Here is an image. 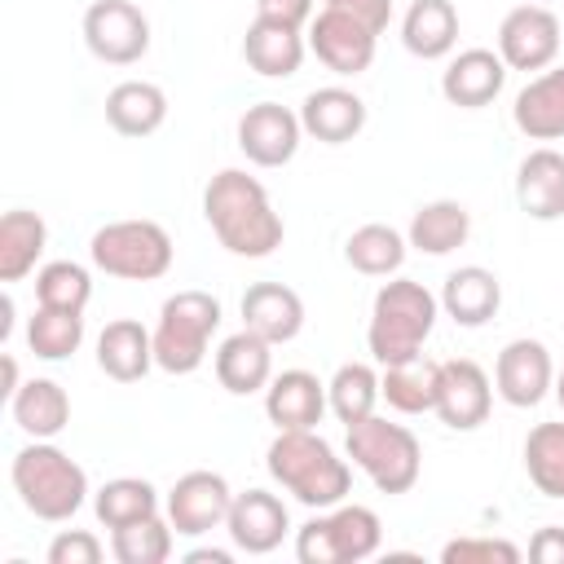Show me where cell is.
<instances>
[{
    "label": "cell",
    "instance_id": "cell-1",
    "mask_svg": "<svg viewBox=\"0 0 564 564\" xmlns=\"http://www.w3.org/2000/svg\"><path fill=\"white\" fill-rule=\"evenodd\" d=\"M203 216L229 256L264 260L282 247L286 225L269 203V189L242 167H225L203 189Z\"/></svg>",
    "mask_w": 564,
    "mask_h": 564
},
{
    "label": "cell",
    "instance_id": "cell-2",
    "mask_svg": "<svg viewBox=\"0 0 564 564\" xmlns=\"http://www.w3.org/2000/svg\"><path fill=\"white\" fill-rule=\"evenodd\" d=\"M264 467H269V476L295 502H304L313 511H326V507L344 502L348 489H352V467L313 427H286V432H278L269 441V449H264Z\"/></svg>",
    "mask_w": 564,
    "mask_h": 564
},
{
    "label": "cell",
    "instance_id": "cell-3",
    "mask_svg": "<svg viewBox=\"0 0 564 564\" xmlns=\"http://www.w3.org/2000/svg\"><path fill=\"white\" fill-rule=\"evenodd\" d=\"M436 313H441V300L414 282V278H388L379 291H375V304H370V326H366V348L375 357V366H397V361H410L423 352L432 326H436Z\"/></svg>",
    "mask_w": 564,
    "mask_h": 564
},
{
    "label": "cell",
    "instance_id": "cell-4",
    "mask_svg": "<svg viewBox=\"0 0 564 564\" xmlns=\"http://www.w3.org/2000/svg\"><path fill=\"white\" fill-rule=\"evenodd\" d=\"M9 480H13V494L22 498V507L48 524L70 520L88 498V471L66 449H57L53 441L22 445L13 454Z\"/></svg>",
    "mask_w": 564,
    "mask_h": 564
},
{
    "label": "cell",
    "instance_id": "cell-5",
    "mask_svg": "<svg viewBox=\"0 0 564 564\" xmlns=\"http://www.w3.org/2000/svg\"><path fill=\"white\" fill-rule=\"evenodd\" d=\"M216 330H220V300L212 291L189 286L167 295L154 322V366L167 375H194L207 361Z\"/></svg>",
    "mask_w": 564,
    "mask_h": 564
},
{
    "label": "cell",
    "instance_id": "cell-6",
    "mask_svg": "<svg viewBox=\"0 0 564 564\" xmlns=\"http://www.w3.org/2000/svg\"><path fill=\"white\" fill-rule=\"evenodd\" d=\"M348 458L370 476L379 494H410L423 471V445L405 423H388L379 414L348 427Z\"/></svg>",
    "mask_w": 564,
    "mask_h": 564
},
{
    "label": "cell",
    "instance_id": "cell-7",
    "mask_svg": "<svg viewBox=\"0 0 564 564\" xmlns=\"http://www.w3.org/2000/svg\"><path fill=\"white\" fill-rule=\"evenodd\" d=\"M379 542H383V524L361 502H335L295 529L300 564H357L370 560Z\"/></svg>",
    "mask_w": 564,
    "mask_h": 564
},
{
    "label": "cell",
    "instance_id": "cell-8",
    "mask_svg": "<svg viewBox=\"0 0 564 564\" xmlns=\"http://www.w3.org/2000/svg\"><path fill=\"white\" fill-rule=\"evenodd\" d=\"M88 256L101 273L123 282H154L172 269V234L159 220H110L93 234Z\"/></svg>",
    "mask_w": 564,
    "mask_h": 564
},
{
    "label": "cell",
    "instance_id": "cell-9",
    "mask_svg": "<svg viewBox=\"0 0 564 564\" xmlns=\"http://www.w3.org/2000/svg\"><path fill=\"white\" fill-rule=\"evenodd\" d=\"M84 44L106 66H132L150 53V18L132 0H93L84 9Z\"/></svg>",
    "mask_w": 564,
    "mask_h": 564
},
{
    "label": "cell",
    "instance_id": "cell-10",
    "mask_svg": "<svg viewBox=\"0 0 564 564\" xmlns=\"http://www.w3.org/2000/svg\"><path fill=\"white\" fill-rule=\"evenodd\" d=\"M564 48V22L546 4H516L498 26V57L507 70H546Z\"/></svg>",
    "mask_w": 564,
    "mask_h": 564
},
{
    "label": "cell",
    "instance_id": "cell-11",
    "mask_svg": "<svg viewBox=\"0 0 564 564\" xmlns=\"http://www.w3.org/2000/svg\"><path fill=\"white\" fill-rule=\"evenodd\" d=\"M375 44H379V35H375L361 18H352L348 9L326 4V9L313 13V22H308V53H313L326 70H335V75H344V79L370 70Z\"/></svg>",
    "mask_w": 564,
    "mask_h": 564
},
{
    "label": "cell",
    "instance_id": "cell-12",
    "mask_svg": "<svg viewBox=\"0 0 564 564\" xmlns=\"http://www.w3.org/2000/svg\"><path fill=\"white\" fill-rule=\"evenodd\" d=\"M234 507V489L220 471H185L172 489H167V520L181 538H203L212 529H225Z\"/></svg>",
    "mask_w": 564,
    "mask_h": 564
},
{
    "label": "cell",
    "instance_id": "cell-13",
    "mask_svg": "<svg viewBox=\"0 0 564 564\" xmlns=\"http://www.w3.org/2000/svg\"><path fill=\"white\" fill-rule=\"evenodd\" d=\"M494 405V379L471 357L441 361V388H436V419L449 432H476L489 419Z\"/></svg>",
    "mask_w": 564,
    "mask_h": 564
},
{
    "label": "cell",
    "instance_id": "cell-14",
    "mask_svg": "<svg viewBox=\"0 0 564 564\" xmlns=\"http://www.w3.org/2000/svg\"><path fill=\"white\" fill-rule=\"evenodd\" d=\"M300 137H304V123L282 101H256L238 119V150L256 167H282V163H291L295 150H300Z\"/></svg>",
    "mask_w": 564,
    "mask_h": 564
},
{
    "label": "cell",
    "instance_id": "cell-15",
    "mask_svg": "<svg viewBox=\"0 0 564 564\" xmlns=\"http://www.w3.org/2000/svg\"><path fill=\"white\" fill-rule=\"evenodd\" d=\"M551 383H555V366H551V352L542 339L520 335V339L502 344V352L494 361V392L507 405L529 410L551 392Z\"/></svg>",
    "mask_w": 564,
    "mask_h": 564
},
{
    "label": "cell",
    "instance_id": "cell-16",
    "mask_svg": "<svg viewBox=\"0 0 564 564\" xmlns=\"http://www.w3.org/2000/svg\"><path fill=\"white\" fill-rule=\"evenodd\" d=\"M225 533H229L234 551L269 555V551H278L282 538L291 533V511H286V502H282L278 494H269V489H242V494H234Z\"/></svg>",
    "mask_w": 564,
    "mask_h": 564
},
{
    "label": "cell",
    "instance_id": "cell-17",
    "mask_svg": "<svg viewBox=\"0 0 564 564\" xmlns=\"http://www.w3.org/2000/svg\"><path fill=\"white\" fill-rule=\"evenodd\" d=\"M507 84V62L494 48H463L449 57V66L441 70V93L449 106L458 110H480L489 106Z\"/></svg>",
    "mask_w": 564,
    "mask_h": 564
},
{
    "label": "cell",
    "instance_id": "cell-18",
    "mask_svg": "<svg viewBox=\"0 0 564 564\" xmlns=\"http://www.w3.org/2000/svg\"><path fill=\"white\" fill-rule=\"evenodd\" d=\"M212 370H216L220 388L234 392V397L264 392L269 379H273V344L242 326V330H234V335L220 339V348L212 357Z\"/></svg>",
    "mask_w": 564,
    "mask_h": 564
},
{
    "label": "cell",
    "instance_id": "cell-19",
    "mask_svg": "<svg viewBox=\"0 0 564 564\" xmlns=\"http://www.w3.org/2000/svg\"><path fill=\"white\" fill-rule=\"evenodd\" d=\"M326 410H330L326 383L313 370H300V366L282 370L264 388V414H269V423L278 432H286V427H317Z\"/></svg>",
    "mask_w": 564,
    "mask_h": 564
},
{
    "label": "cell",
    "instance_id": "cell-20",
    "mask_svg": "<svg viewBox=\"0 0 564 564\" xmlns=\"http://www.w3.org/2000/svg\"><path fill=\"white\" fill-rule=\"evenodd\" d=\"M300 123L313 141L322 145H344L352 141L361 128H366V101L352 93V88H339V84H326V88H313L300 106Z\"/></svg>",
    "mask_w": 564,
    "mask_h": 564
},
{
    "label": "cell",
    "instance_id": "cell-21",
    "mask_svg": "<svg viewBox=\"0 0 564 564\" xmlns=\"http://www.w3.org/2000/svg\"><path fill=\"white\" fill-rule=\"evenodd\" d=\"M242 326L269 344H291L304 330V300L282 282H251L242 291Z\"/></svg>",
    "mask_w": 564,
    "mask_h": 564
},
{
    "label": "cell",
    "instance_id": "cell-22",
    "mask_svg": "<svg viewBox=\"0 0 564 564\" xmlns=\"http://www.w3.org/2000/svg\"><path fill=\"white\" fill-rule=\"evenodd\" d=\"M516 203L533 220H560L564 216V154L551 145H538L516 167Z\"/></svg>",
    "mask_w": 564,
    "mask_h": 564
},
{
    "label": "cell",
    "instance_id": "cell-23",
    "mask_svg": "<svg viewBox=\"0 0 564 564\" xmlns=\"http://www.w3.org/2000/svg\"><path fill=\"white\" fill-rule=\"evenodd\" d=\"M97 366L106 379L115 383H137L150 375L154 366V330H145L132 317H115L106 322V330L97 335Z\"/></svg>",
    "mask_w": 564,
    "mask_h": 564
},
{
    "label": "cell",
    "instance_id": "cell-24",
    "mask_svg": "<svg viewBox=\"0 0 564 564\" xmlns=\"http://www.w3.org/2000/svg\"><path fill=\"white\" fill-rule=\"evenodd\" d=\"M511 119L529 141H560L564 137V66H546L542 75H533L516 93Z\"/></svg>",
    "mask_w": 564,
    "mask_h": 564
},
{
    "label": "cell",
    "instance_id": "cell-25",
    "mask_svg": "<svg viewBox=\"0 0 564 564\" xmlns=\"http://www.w3.org/2000/svg\"><path fill=\"white\" fill-rule=\"evenodd\" d=\"M308 53V40L300 35V26H286V22H269V18H256L242 35V57L256 75L264 79H286L300 70Z\"/></svg>",
    "mask_w": 564,
    "mask_h": 564
},
{
    "label": "cell",
    "instance_id": "cell-26",
    "mask_svg": "<svg viewBox=\"0 0 564 564\" xmlns=\"http://www.w3.org/2000/svg\"><path fill=\"white\" fill-rule=\"evenodd\" d=\"M498 304H502V282L485 264H463L441 286V308L458 326H485L498 313Z\"/></svg>",
    "mask_w": 564,
    "mask_h": 564
},
{
    "label": "cell",
    "instance_id": "cell-27",
    "mask_svg": "<svg viewBox=\"0 0 564 564\" xmlns=\"http://www.w3.org/2000/svg\"><path fill=\"white\" fill-rule=\"evenodd\" d=\"M167 119V93L150 79H123L106 93V123L119 137H150Z\"/></svg>",
    "mask_w": 564,
    "mask_h": 564
},
{
    "label": "cell",
    "instance_id": "cell-28",
    "mask_svg": "<svg viewBox=\"0 0 564 564\" xmlns=\"http://www.w3.org/2000/svg\"><path fill=\"white\" fill-rule=\"evenodd\" d=\"M9 414L31 441H53L70 423V397L57 379H26L9 397Z\"/></svg>",
    "mask_w": 564,
    "mask_h": 564
},
{
    "label": "cell",
    "instance_id": "cell-29",
    "mask_svg": "<svg viewBox=\"0 0 564 564\" xmlns=\"http://www.w3.org/2000/svg\"><path fill=\"white\" fill-rule=\"evenodd\" d=\"M401 44L423 62L449 57L458 44V9L449 0H414L401 18Z\"/></svg>",
    "mask_w": 564,
    "mask_h": 564
},
{
    "label": "cell",
    "instance_id": "cell-30",
    "mask_svg": "<svg viewBox=\"0 0 564 564\" xmlns=\"http://www.w3.org/2000/svg\"><path fill=\"white\" fill-rule=\"evenodd\" d=\"M471 234V212L458 203V198H432L423 203L414 216H410V247L423 251V256H449L467 242Z\"/></svg>",
    "mask_w": 564,
    "mask_h": 564
},
{
    "label": "cell",
    "instance_id": "cell-31",
    "mask_svg": "<svg viewBox=\"0 0 564 564\" xmlns=\"http://www.w3.org/2000/svg\"><path fill=\"white\" fill-rule=\"evenodd\" d=\"M48 247V225L40 212L13 207L0 216V282H22L35 273L40 256Z\"/></svg>",
    "mask_w": 564,
    "mask_h": 564
},
{
    "label": "cell",
    "instance_id": "cell-32",
    "mask_svg": "<svg viewBox=\"0 0 564 564\" xmlns=\"http://www.w3.org/2000/svg\"><path fill=\"white\" fill-rule=\"evenodd\" d=\"M379 388H383V401H388L397 414H427V410H436L441 361H432V357L419 352V357H410V361L383 366Z\"/></svg>",
    "mask_w": 564,
    "mask_h": 564
},
{
    "label": "cell",
    "instance_id": "cell-33",
    "mask_svg": "<svg viewBox=\"0 0 564 564\" xmlns=\"http://www.w3.org/2000/svg\"><path fill=\"white\" fill-rule=\"evenodd\" d=\"M405 247H410V238L405 234H397L392 225H361V229H352L348 234V242H344V260L357 269V273H366V278H392V273H401V264H405Z\"/></svg>",
    "mask_w": 564,
    "mask_h": 564
},
{
    "label": "cell",
    "instance_id": "cell-34",
    "mask_svg": "<svg viewBox=\"0 0 564 564\" xmlns=\"http://www.w3.org/2000/svg\"><path fill=\"white\" fill-rule=\"evenodd\" d=\"M326 401H330V414H335L344 427L370 419L375 405L383 401L379 370L366 366V361H344V366L330 375V383H326Z\"/></svg>",
    "mask_w": 564,
    "mask_h": 564
},
{
    "label": "cell",
    "instance_id": "cell-35",
    "mask_svg": "<svg viewBox=\"0 0 564 564\" xmlns=\"http://www.w3.org/2000/svg\"><path fill=\"white\" fill-rule=\"evenodd\" d=\"M93 511L106 529H123L145 516H159V489L141 476H115L93 494Z\"/></svg>",
    "mask_w": 564,
    "mask_h": 564
},
{
    "label": "cell",
    "instance_id": "cell-36",
    "mask_svg": "<svg viewBox=\"0 0 564 564\" xmlns=\"http://www.w3.org/2000/svg\"><path fill=\"white\" fill-rule=\"evenodd\" d=\"M524 471L538 494L564 498V423H538L524 436Z\"/></svg>",
    "mask_w": 564,
    "mask_h": 564
},
{
    "label": "cell",
    "instance_id": "cell-37",
    "mask_svg": "<svg viewBox=\"0 0 564 564\" xmlns=\"http://www.w3.org/2000/svg\"><path fill=\"white\" fill-rule=\"evenodd\" d=\"M26 344L35 357L44 361H66L79 344H84V313H66V308H44L35 304L31 322H26Z\"/></svg>",
    "mask_w": 564,
    "mask_h": 564
},
{
    "label": "cell",
    "instance_id": "cell-38",
    "mask_svg": "<svg viewBox=\"0 0 564 564\" xmlns=\"http://www.w3.org/2000/svg\"><path fill=\"white\" fill-rule=\"evenodd\" d=\"M172 520L167 516H145L137 524H123V529H110V555L119 564H163L172 555Z\"/></svg>",
    "mask_w": 564,
    "mask_h": 564
},
{
    "label": "cell",
    "instance_id": "cell-39",
    "mask_svg": "<svg viewBox=\"0 0 564 564\" xmlns=\"http://www.w3.org/2000/svg\"><path fill=\"white\" fill-rule=\"evenodd\" d=\"M88 300H93V278H88L84 264H75V260H48V264L35 269V304L84 313Z\"/></svg>",
    "mask_w": 564,
    "mask_h": 564
},
{
    "label": "cell",
    "instance_id": "cell-40",
    "mask_svg": "<svg viewBox=\"0 0 564 564\" xmlns=\"http://www.w3.org/2000/svg\"><path fill=\"white\" fill-rule=\"evenodd\" d=\"M445 564H520V546L507 538H454L441 546Z\"/></svg>",
    "mask_w": 564,
    "mask_h": 564
},
{
    "label": "cell",
    "instance_id": "cell-41",
    "mask_svg": "<svg viewBox=\"0 0 564 564\" xmlns=\"http://www.w3.org/2000/svg\"><path fill=\"white\" fill-rule=\"evenodd\" d=\"M101 560V538L88 529H62L48 542V564H97Z\"/></svg>",
    "mask_w": 564,
    "mask_h": 564
},
{
    "label": "cell",
    "instance_id": "cell-42",
    "mask_svg": "<svg viewBox=\"0 0 564 564\" xmlns=\"http://www.w3.org/2000/svg\"><path fill=\"white\" fill-rule=\"evenodd\" d=\"M256 18L286 22V26H308L313 22V0H256Z\"/></svg>",
    "mask_w": 564,
    "mask_h": 564
},
{
    "label": "cell",
    "instance_id": "cell-43",
    "mask_svg": "<svg viewBox=\"0 0 564 564\" xmlns=\"http://www.w3.org/2000/svg\"><path fill=\"white\" fill-rule=\"evenodd\" d=\"M326 4L348 9V13H352V18H361L375 35H383V31H388V22H392V0H326Z\"/></svg>",
    "mask_w": 564,
    "mask_h": 564
},
{
    "label": "cell",
    "instance_id": "cell-44",
    "mask_svg": "<svg viewBox=\"0 0 564 564\" xmlns=\"http://www.w3.org/2000/svg\"><path fill=\"white\" fill-rule=\"evenodd\" d=\"M529 560L533 564H564V529L560 524H542L529 538Z\"/></svg>",
    "mask_w": 564,
    "mask_h": 564
},
{
    "label": "cell",
    "instance_id": "cell-45",
    "mask_svg": "<svg viewBox=\"0 0 564 564\" xmlns=\"http://www.w3.org/2000/svg\"><path fill=\"white\" fill-rule=\"evenodd\" d=\"M185 560H189V564H229V560H234V551H220V546H198V551H189Z\"/></svg>",
    "mask_w": 564,
    "mask_h": 564
},
{
    "label": "cell",
    "instance_id": "cell-46",
    "mask_svg": "<svg viewBox=\"0 0 564 564\" xmlns=\"http://www.w3.org/2000/svg\"><path fill=\"white\" fill-rule=\"evenodd\" d=\"M18 388H22V383H18V361H13V352H4V388H0V392L13 397Z\"/></svg>",
    "mask_w": 564,
    "mask_h": 564
},
{
    "label": "cell",
    "instance_id": "cell-47",
    "mask_svg": "<svg viewBox=\"0 0 564 564\" xmlns=\"http://www.w3.org/2000/svg\"><path fill=\"white\" fill-rule=\"evenodd\" d=\"M551 392H555V401H560V410H564V370H555V383H551Z\"/></svg>",
    "mask_w": 564,
    "mask_h": 564
},
{
    "label": "cell",
    "instance_id": "cell-48",
    "mask_svg": "<svg viewBox=\"0 0 564 564\" xmlns=\"http://www.w3.org/2000/svg\"><path fill=\"white\" fill-rule=\"evenodd\" d=\"M533 4H546V0H533Z\"/></svg>",
    "mask_w": 564,
    "mask_h": 564
}]
</instances>
